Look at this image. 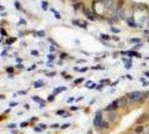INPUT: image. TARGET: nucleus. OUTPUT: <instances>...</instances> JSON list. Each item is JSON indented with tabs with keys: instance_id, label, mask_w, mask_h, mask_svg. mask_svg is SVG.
<instances>
[{
	"instance_id": "nucleus-1",
	"label": "nucleus",
	"mask_w": 149,
	"mask_h": 134,
	"mask_svg": "<svg viewBox=\"0 0 149 134\" xmlns=\"http://www.w3.org/2000/svg\"><path fill=\"white\" fill-rule=\"evenodd\" d=\"M143 92H139V91H134V92H129L127 94V98L129 100L130 103H137V102H142V98H143Z\"/></svg>"
},
{
	"instance_id": "nucleus-2",
	"label": "nucleus",
	"mask_w": 149,
	"mask_h": 134,
	"mask_svg": "<svg viewBox=\"0 0 149 134\" xmlns=\"http://www.w3.org/2000/svg\"><path fill=\"white\" fill-rule=\"evenodd\" d=\"M103 122V115H102V110H97L96 114H94V119H93V125L96 128H99L101 124Z\"/></svg>"
},
{
	"instance_id": "nucleus-3",
	"label": "nucleus",
	"mask_w": 149,
	"mask_h": 134,
	"mask_svg": "<svg viewBox=\"0 0 149 134\" xmlns=\"http://www.w3.org/2000/svg\"><path fill=\"white\" fill-rule=\"evenodd\" d=\"M116 109H118V102H117V99L113 100L112 103H109V104L104 108L106 112H112V110H116Z\"/></svg>"
},
{
	"instance_id": "nucleus-4",
	"label": "nucleus",
	"mask_w": 149,
	"mask_h": 134,
	"mask_svg": "<svg viewBox=\"0 0 149 134\" xmlns=\"http://www.w3.org/2000/svg\"><path fill=\"white\" fill-rule=\"evenodd\" d=\"M148 119H149V114H148V113H143V114L139 115V118H137L135 123H137V124H143V123L147 122Z\"/></svg>"
},
{
	"instance_id": "nucleus-5",
	"label": "nucleus",
	"mask_w": 149,
	"mask_h": 134,
	"mask_svg": "<svg viewBox=\"0 0 149 134\" xmlns=\"http://www.w3.org/2000/svg\"><path fill=\"white\" fill-rule=\"evenodd\" d=\"M127 100H128V98L126 97H121V98H118L117 99V102H118V108H124L127 105Z\"/></svg>"
},
{
	"instance_id": "nucleus-6",
	"label": "nucleus",
	"mask_w": 149,
	"mask_h": 134,
	"mask_svg": "<svg viewBox=\"0 0 149 134\" xmlns=\"http://www.w3.org/2000/svg\"><path fill=\"white\" fill-rule=\"evenodd\" d=\"M102 4L106 9H111V8H113V5H114V0H103Z\"/></svg>"
},
{
	"instance_id": "nucleus-7",
	"label": "nucleus",
	"mask_w": 149,
	"mask_h": 134,
	"mask_svg": "<svg viewBox=\"0 0 149 134\" xmlns=\"http://www.w3.org/2000/svg\"><path fill=\"white\" fill-rule=\"evenodd\" d=\"M117 112L116 110H112V112H108V120L109 122H114V120L117 119Z\"/></svg>"
},
{
	"instance_id": "nucleus-8",
	"label": "nucleus",
	"mask_w": 149,
	"mask_h": 134,
	"mask_svg": "<svg viewBox=\"0 0 149 134\" xmlns=\"http://www.w3.org/2000/svg\"><path fill=\"white\" fill-rule=\"evenodd\" d=\"M127 24L129 25L130 27H137V24H135V21H134V18L133 16H129V18H127Z\"/></svg>"
},
{
	"instance_id": "nucleus-9",
	"label": "nucleus",
	"mask_w": 149,
	"mask_h": 134,
	"mask_svg": "<svg viewBox=\"0 0 149 134\" xmlns=\"http://www.w3.org/2000/svg\"><path fill=\"white\" fill-rule=\"evenodd\" d=\"M72 24L77 25V26L82 27V29H86V27H87V23H82V21H79V20H73V21H72Z\"/></svg>"
},
{
	"instance_id": "nucleus-10",
	"label": "nucleus",
	"mask_w": 149,
	"mask_h": 134,
	"mask_svg": "<svg viewBox=\"0 0 149 134\" xmlns=\"http://www.w3.org/2000/svg\"><path fill=\"white\" fill-rule=\"evenodd\" d=\"M143 132H144V125L139 124V125H137V127H135L134 133H137V134H140V133H143Z\"/></svg>"
},
{
	"instance_id": "nucleus-11",
	"label": "nucleus",
	"mask_w": 149,
	"mask_h": 134,
	"mask_svg": "<svg viewBox=\"0 0 149 134\" xmlns=\"http://www.w3.org/2000/svg\"><path fill=\"white\" fill-rule=\"evenodd\" d=\"M83 13L86 14V16H87V18H88L89 20H94L93 15L91 14V11H88V9H87V8H83Z\"/></svg>"
},
{
	"instance_id": "nucleus-12",
	"label": "nucleus",
	"mask_w": 149,
	"mask_h": 134,
	"mask_svg": "<svg viewBox=\"0 0 149 134\" xmlns=\"http://www.w3.org/2000/svg\"><path fill=\"white\" fill-rule=\"evenodd\" d=\"M62 91H66V87H63V86H61V87H57V88H55L54 90V94H58V93H61Z\"/></svg>"
},
{
	"instance_id": "nucleus-13",
	"label": "nucleus",
	"mask_w": 149,
	"mask_h": 134,
	"mask_svg": "<svg viewBox=\"0 0 149 134\" xmlns=\"http://www.w3.org/2000/svg\"><path fill=\"white\" fill-rule=\"evenodd\" d=\"M99 128H101V129H108V128H109V124H108V122H104V120H103L102 124H101V127H99Z\"/></svg>"
},
{
	"instance_id": "nucleus-14",
	"label": "nucleus",
	"mask_w": 149,
	"mask_h": 134,
	"mask_svg": "<svg viewBox=\"0 0 149 134\" xmlns=\"http://www.w3.org/2000/svg\"><path fill=\"white\" fill-rule=\"evenodd\" d=\"M42 86H44V82L42 81H36L34 83V87H35V88H40V87H42Z\"/></svg>"
},
{
	"instance_id": "nucleus-15",
	"label": "nucleus",
	"mask_w": 149,
	"mask_h": 134,
	"mask_svg": "<svg viewBox=\"0 0 149 134\" xmlns=\"http://www.w3.org/2000/svg\"><path fill=\"white\" fill-rule=\"evenodd\" d=\"M86 87H87V88H94L96 85H94L92 81H87V82H86Z\"/></svg>"
},
{
	"instance_id": "nucleus-16",
	"label": "nucleus",
	"mask_w": 149,
	"mask_h": 134,
	"mask_svg": "<svg viewBox=\"0 0 149 134\" xmlns=\"http://www.w3.org/2000/svg\"><path fill=\"white\" fill-rule=\"evenodd\" d=\"M81 6H82V3H79V1H78V3H76V4L73 5V9L74 10H78Z\"/></svg>"
},
{
	"instance_id": "nucleus-17",
	"label": "nucleus",
	"mask_w": 149,
	"mask_h": 134,
	"mask_svg": "<svg viewBox=\"0 0 149 134\" xmlns=\"http://www.w3.org/2000/svg\"><path fill=\"white\" fill-rule=\"evenodd\" d=\"M93 70H104V67L102 66V65H97V66H94V67H92Z\"/></svg>"
},
{
	"instance_id": "nucleus-18",
	"label": "nucleus",
	"mask_w": 149,
	"mask_h": 134,
	"mask_svg": "<svg viewBox=\"0 0 149 134\" xmlns=\"http://www.w3.org/2000/svg\"><path fill=\"white\" fill-rule=\"evenodd\" d=\"M101 37L103 38V40H106V41H108V40H109V36H108V35H106V34H102V35H101Z\"/></svg>"
},
{
	"instance_id": "nucleus-19",
	"label": "nucleus",
	"mask_w": 149,
	"mask_h": 134,
	"mask_svg": "<svg viewBox=\"0 0 149 134\" xmlns=\"http://www.w3.org/2000/svg\"><path fill=\"white\" fill-rule=\"evenodd\" d=\"M33 99L35 100V102H39V103H42V100L40 99V98H39V96H34V97H33Z\"/></svg>"
},
{
	"instance_id": "nucleus-20",
	"label": "nucleus",
	"mask_w": 149,
	"mask_h": 134,
	"mask_svg": "<svg viewBox=\"0 0 149 134\" xmlns=\"http://www.w3.org/2000/svg\"><path fill=\"white\" fill-rule=\"evenodd\" d=\"M56 114H58V115H65L66 113H65V110L60 109V110H57V112H56Z\"/></svg>"
},
{
	"instance_id": "nucleus-21",
	"label": "nucleus",
	"mask_w": 149,
	"mask_h": 134,
	"mask_svg": "<svg viewBox=\"0 0 149 134\" xmlns=\"http://www.w3.org/2000/svg\"><path fill=\"white\" fill-rule=\"evenodd\" d=\"M36 35H37V36H41V37H44V36H45V31H37Z\"/></svg>"
},
{
	"instance_id": "nucleus-22",
	"label": "nucleus",
	"mask_w": 149,
	"mask_h": 134,
	"mask_svg": "<svg viewBox=\"0 0 149 134\" xmlns=\"http://www.w3.org/2000/svg\"><path fill=\"white\" fill-rule=\"evenodd\" d=\"M139 41H140L139 38H132V40H130V42L132 43H138Z\"/></svg>"
},
{
	"instance_id": "nucleus-23",
	"label": "nucleus",
	"mask_w": 149,
	"mask_h": 134,
	"mask_svg": "<svg viewBox=\"0 0 149 134\" xmlns=\"http://www.w3.org/2000/svg\"><path fill=\"white\" fill-rule=\"evenodd\" d=\"M70 125H71V124H68V123H66V124H62V125H61V128H62V129H67V128H68Z\"/></svg>"
},
{
	"instance_id": "nucleus-24",
	"label": "nucleus",
	"mask_w": 149,
	"mask_h": 134,
	"mask_svg": "<svg viewBox=\"0 0 149 134\" xmlns=\"http://www.w3.org/2000/svg\"><path fill=\"white\" fill-rule=\"evenodd\" d=\"M47 99H49V100H50V102H52V100H54V99H55V94H54V93H52V94H51V96H49V98H47Z\"/></svg>"
},
{
	"instance_id": "nucleus-25",
	"label": "nucleus",
	"mask_w": 149,
	"mask_h": 134,
	"mask_svg": "<svg viewBox=\"0 0 149 134\" xmlns=\"http://www.w3.org/2000/svg\"><path fill=\"white\" fill-rule=\"evenodd\" d=\"M13 71H14L13 67H8V68H6V72H8V73H13Z\"/></svg>"
},
{
	"instance_id": "nucleus-26",
	"label": "nucleus",
	"mask_w": 149,
	"mask_h": 134,
	"mask_svg": "<svg viewBox=\"0 0 149 134\" xmlns=\"http://www.w3.org/2000/svg\"><path fill=\"white\" fill-rule=\"evenodd\" d=\"M82 81H83V78H78V80H76V81H74V85H78V83H81Z\"/></svg>"
},
{
	"instance_id": "nucleus-27",
	"label": "nucleus",
	"mask_w": 149,
	"mask_h": 134,
	"mask_svg": "<svg viewBox=\"0 0 149 134\" xmlns=\"http://www.w3.org/2000/svg\"><path fill=\"white\" fill-rule=\"evenodd\" d=\"M42 9H44V10L47 9V3H46V1H44V3H42Z\"/></svg>"
},
{
	"instance_id": "nucleus-28",
	"label": "nucleus",
	"mask_w": 149,
	"mask_h": 134,
	"mask_svg": "<svg viewBox=\"0 0 149 134\" xmlns=\"http://www.w3.org/2000/svg\"><path fill=\"white\" fill-rule=\"evenodd\" d=\"M58 127H60V125L57 124V123H54V124L51 125V128H54V129H56V128H58Z\"/></svg>"
},
{
	"instance_id": "nucleus-29",
	"label": "nucleus",
	"mask_w": 149,
	"mask_h": 134,
	"mask_svg": "<svg viewBox=\"0 0 149 134\" xmlns=\"http://www.w3.org/2000/svg\"><path fill=\"white\" fill-rule=\"evenodd\" d=\"M55 75H56V72H50V73H46V76H49V77L55 76Z\"/></svg>"
},
{
	"instance_id": "nucleus-30",
	"label": "nucleus",
	"mask_w": 149,
	"mask_h": 134,
	"mask_svg": "<svg viewBox=\"0 0 149 134\" xmlns=\"http://www.w3.org/2000/svg\"><path fill=\"white\" fill-rule=\"evenodd\" d=\"M15 6H16V9H19V10L21 9V6H20V4H19L18 1H15Z\"/></svg>"
},
{
	"instance_id": "nucleus-31",
	"label": "nucleus",
	"mask_w": 149,
	"mask_h": 134,
	"mask_svg": "<svg viewBox=\"0 0 149 134\" xmlns=\"http://www.w3.org/2000/svg\"><path fill=\"white\" fill-rule=\"evenodd\" d=\"M39 127H40L41 129H46V128H47V125H46V124H40Z\"/></svg>"
},
{
	"instance_id": "nucleus-32",
	"label": "nucleus",
	"mask_w": 149,
	"mask_h": 134,
	"mask_svg": "<svg viewBox=\"0 0 149 134\" xmlns=\"http://www.w3.org/2000/svg\"><path fill=\"white\" fill-rule=\"evenodd\" d=\"M47 57H49V60H50V61H52V60L55 58V56H54V55H49Z\"/></svg>"
},
{
	"instance_id": "nucleus-33",
	"label": "nucleus",
	"mask_w": 149,
	"mask_h": 134,
	"mask_svg": "<svg viewBox=\"0 0 149 134\" xmlns=\"http://www.w3.org/2000/svg\"><path fill=\"white\" fill-rule=\"evenodd\" d=\"M26 125H28V123H26V122H24V123H21V124H20V127H21V128H25Z\"/></svg>"
},
{
	"instance_id": "nucleus-34",
	"label": "nucleus",
	"mask_w": 149,
	"mask_h": 134,
	"mask_svg": "<svg viewBox=\"0 0 149 134\" xmlns=\"http://www.w3.org/2000/svg\"><path fill=\"white\" fill-rule=\"evenodd\" d=\"M15 127H16V124H14V123H13V124H9V127H8V128L13 129V128H15Z\"/></svg>"
},
{
	"instance_id": "nucleus-35",
	"label": "nucleus",
	"mask_w": 149,
	"mask_h": 134,
	"mask_svg": "<svg viewBox=\"0 0 149 134\" xmlns=\"http://www.w3.org/2000/svg\"><path fill=\"white\" fill-rule=\"evenodd\" d=\"M112 31H113V32H116V34H118V32H119V30H118V29H114V27H112Z\"/></svg>"
},
{
	"instance_id": "nucleus-36",
	"label": "nucleus",
	"mask_w": 149,
	"mask_h": 134,
	"mask_svg": "<svg viewBox=\"0 0 149 134\" xmlns=\"http://www.w3.org/2000/svg\"><path fill=\"white\" fill-rule=\"evenodd\" d=\"M78 71L79 72H86V71H87V67H84V68H79Z\"/></svg>"
},
{
	"instance_id": "nucleus-37",
	"label": "nucleus",
	"mask_w": 149,
	"mask_h": 134,
	"mask_svg": "<svg viewBox=\"0 0 149 134\" xmlns=\"http://www.w3.org/2000/svg\"><path fill=\"white\" fill-rule=\"evenodd\" d=\"M130 66H132V63H130V61H129V62H127L126 68H130Z\"/></svg>"
},
{
	"instance_id": "nucleus-38",
	"label": "nucleus",
	"mask_w": 149,
	"mask_h": 134,
	"mask_svg": "<svg viewBox=\"0 0 149 134\" xmlns=\"http://www.w3.org/2000/svg\"><path fill=\"white\" fill-rule=\"evenodd\" d=\"M15 40H16V38H10V40H8V43H11V42H14Z\"/></svg>"
},
{
	"instance_id": "nucleus-39",
	"label": "nucleus",
	"mask_w": 149,
	"mask_h": 134,
	"mask_svg": "<svg viewBox=\"0 0 149 134\" xmlns=\"http://www.w3.org/2000/svg\"><path fill=\"white\" fill-rule=\"evenodd\" d=\"M66 57H67V55H66V53H62V55H61V58H62V60H65Z\"/></svg>"
},
{
	"instance_id": "nucleus-40",
	"label": "nucleus",
	"mask_w": 149,
	"mask_h": 134,
	"mask_svg": "<svg viewBox=\"0 0 149 134\" xmlns=\"http://www.w3.org/2000/svg\"><path fill=\"white\" fill-rule=\"evenodd\" d=\"M77 109H78V107H74V105L71 107V110H77Z\"/></svg>"
},
{
	"instance_id": "nucleus-41",
	"label": "nucleus",
	"mask_w": 149,
	"mask_h": 134,
	"mask_svg": "<svg viewBox=\"0 0 149 134\" xmlns=\"http://www.w3.org/2000/svg\"><path fill=\"white\" fill-rule=\"evenodd\" d=\"M31 53H33V55H35V56H37V55H39V52H37V51H35V50H34V51H31Z\"/></svg>"
},
{
	"instance_id": "nucleus-42",
	"label": "nucleus",
	"mask_w": 149,
	"mask_h": 134,
	"mask_svg": "<svg viewBox=\"0 0 149 134\" xmlns=\"http://www.w3.org/2000/svg\"><path fill=\"white\" fill-rule=\"evenodd\" d=\"M140 47H142V45H140V43H138L137 46H134V48H135V50H137V48H140Z\"/></svg>"
},
{
	"instance_id": "nucleus-43",
	"label": "nucleus",
	"mask_w": 149,
	"mask_h": 134,
	"mask_svg": "<svg viewBox=\"0 0 149 134\" xmlns=\"http://www.w3.org/2000/svg\"><path fill=\"white\" fill-rule=\"evenodd\" d=\"M34 130H35V132H41V128H34Z\"/></svg>"
},
{
	"instance_id": "nucleus-44",
	"label": "nucleus",
	"mask_w": 149,
	"mask_h": 134,
	"mask_svg": "<svg viewBox=\"0 0 149 134\" xmlns=\"http://www.w3.org/2000/svg\"><path fill=\"white\" fill-rule=\"evenodd\" d=\"M1 35H3V36H5V35H6V32H5L4 29H1Z\"/></svg>"
},
{
	"instance_id": "nucleus-45",
	"label": "nucleus",
	"mask_w": 149,
	"mask_h": 134,
	"mask_svg": "<svg viewBox=\"0 0 149 134\" xmlns=\"http://www.w3.org/2000/svg\"><path fill=\"white\" fill-rule=\"evenodd\" d=\"M16 104H18V103H14V102H11V103H10V107H15Z\"/></svg>"
},
{
	"instance_id": "nucleus-46",
	"label": "nucleus",
	"mask_w": 149,
	"mask_h": 134,
	"mask_svg": "<svg viewBox=\"0 0 149 134\" xmlns=\"http://www.w3.org/2000/svg\"><path fill=\"white\" fill-rule=\"evenodd\" d=\"M50 51H51V52H54V51H55V46H51V47H50Z\"/></svg>"
},
{
	"instance_id": "nucleus-47",
	"label": "nucleus",
	"mask_w": 149,
	"mask_h": 134,
	"mask_svg": "<svg viewBox=\"0 0 149 134\" xmlns=\"http://www.w3.org/2000/svg\"><path fill=\"white\" fill-rule=\"evenodd\" d=\"M127 78H128V80H132V78H133V77H132V76H130V75H127Z\"/></svg>"
},
{
	"instance_id": "nucleus-48",
	"label": "nucleus",
	"mask_w": 149,
	"mask_h": 134,
	"mask_svg": "<svg viewBox=\"0 0 149 134\" xmlns=\"http://www.w3.org/2000/svg\"><path fill=\"white\" fill-rule=\"evenodd\" d=\"M29 108H30V105H29V104H25V109L28 110V109H29Z\"/></svg>"
},
{
	"instance_id": "nucleus-49",
	"label": "nucleus",
	"mask_w": 149,
	"mask_h": 134,
	"mask_svg": "<svg viewBox=\"0 0 149 134\" xmlns=\"http://www.w3.org/2000/svg\"><path fill=\"white\" fill-rule=\"evenodd\" d=\"M73 99H74V98H68V100H67V102H70V103H71V102H73Z\"/></svg>"
},
{
	"instance_id": "nucleus-50",
	"label": "nucleus",
	"mask_w": 149,
	"mask_h": 134,
	"mask_svg": "<svg viewBox=\"0 0 149 134\" xmlns=\"http://www.w3.org/2000/svg\"><path fill=\"white\" fill-rule=\"evenodd\" d=\"M145 75H147V76H149V72H145Z\"/></svg>"
},
{
	"instance_id": "nucleus-51",
	"label": "nucleus",
	"mask_w": 149,
	"mask_h": 134,
	"mask_svg": "<svg viewBox=\"0 0 149 134\" xmlns=\"http://www.w3.org/2000/svg\"><path fill=\"white\" fill-rule=\"evenodd\" d=\"M88 134H92V132H88Z\"/></svg>"
},
{
	"instance_id": "nucleus-52",
	"label": "nucleus",
	"mask_w": 149,
	"mask_h": 134,
	"mask_svg": "<svg viewBox=\"0 0 149 134\" xmlns=\"http://www.w3.org/2000/svg\"><path fill=\"white\" fill-rule=\"evenodd\" d=\"M71 1H77V0H71Z\"/></svg>"
},
{
	"instance_id": "nucleus-53",
	"label": "nucleus",
	"mask_w": 149,
	"mask_h": 134,
	"mask_svg": "<svg viewBox=\"0 0 149 134\" xmlns=\"http://www.w3.org/2000/svg\"><path fill=\"white\" fill-rule=\"evenodd\" d=\"M147 134H149V130H148V133H147Z\"/></svg>"
},
{
	"instance_id": "nucleus-54",
	"label": "nucleus",
	"mask_w": 149,
	"mask_h": 134,
	"mask_svg": "<svg viewBox=\"0 0 149 134\" xmlns=\"http://www.w3.org/2000/svg\"><path fill=\"white\" fill-rule=\"evenodd\" d=\"M148 26H149V23H148Z\"/></svg>"
},
{
	"instance_id": "nucleus-55",
	"label": "nucleus",
	"mask_w": 149,
	"mask_h": 134,
	"mask_svg": "<svg viewBox=\"0 0 149 134\" xmlns=\"http://www.w3.org/2000/svg\"><path fill=\"white\" fill-rule=\"evenodd\" d=\"M148 41H149V38H148Z\"/></svg>"
},
{
	"instance_id": "nucleus-56",
	"label": "nucleus",
	"mask_w": 149,
	"mask_h": 134,
	"mask_svg": "<svg viewBox=\"0 0 149 134\" xmlns=\"http://www.w3.org/2000/svg\"><path fill=\"white\" fill-rule=\"evenodd\" d=\"M134 134H137V133H134Z\"/></svg>"
}]
</instances>
